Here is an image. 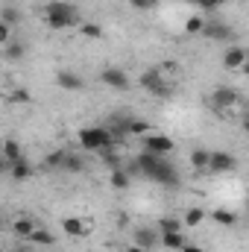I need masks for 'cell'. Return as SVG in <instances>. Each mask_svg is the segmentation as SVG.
Here are the masks:
<instances>
[{"label":"cell","instance_id":"obj_23","mask_svg":"<svg viewBox=\"0 0 249 252\" xmlns=\"http://www.w3.org/2000/svg\"><path fill=\"white\" fill-rule=\"evenodd\" d=\"M3 56H6L9 62H18V59H24V44H21V41H9V44L3 47Z\"/></svg>","mask_w":249,"mask_h":252},{"label":"cell","instance_id":"obj_28","mask_svg":"<svg viewBox=\"0 0 249 252\" xmlns=\"http://www.w3.org/2000/svg\"><path fill=\"white\" fill-rule=\"evenodd\" d=\"M202 30H205V21L202 18H187L185 32H202Z\"/></svg>","mask_w":249,"mask_h":252},{"label":"cell","instance_id":"obj_6","mask_svg":"<svg viewBox=\"0 0 249 252\" xmlns=\"http://www.w3.org/2000/svg\"><path fill=\"white\" fill-rule=\"evenodd\" d=\"M235 167H238V161H235L232 153H226V150H211L208 173H229V170H235Z\"/></svg>","mask_w":249,"mask_h":252},{"label":"cell","instance_id":"obj_31","mask_svg":"<svg viewBox=\"0 0 249 252\" xmlns=\"http://www.w3.org/2000/svg\"><path fill=\"white\" fill-rule=\"evenodd\" d=\"M15 21H18V12H15L12 6H6V9H3V24H9V27H12Z\"/></svg>","mask_w":249,"mask_h":252},{"label":"cell","instance_id":"obj_22","mask_svg":"<svg viewBox=\"0 0 249 252\" xmlns=\"http://www.w3.org/2000/svg\"><path fill=\"white\" fill-rule=\"evenodd\" d=\"M202 220H205V211H202V208H187V211H185V220H182V223H185L187 229H196Z\"/></svg>","mask_w":249,"mask_h":252},{"label":"cell","instance_id":"obj_19","mask_svg":"<svg viewBox=\"0 0 249 252\" xmlns=\"http://www.w3.org/2000/svg\"><path fill=\"white\" fill-rule=\"evenodd\" d=\"M211 220L217 223V226H235V211H229V208H214L211 211Z\"/></svg>","mask_w":249,"mask_h":252},{"label":"cell","instance_id":"obj_20","mask_svg":"<svg viewBox=\"0 0 249 252\" xmlns=\"http://www.w3.org/2000/svg\"><path fill=\"white\" fill-rule=\"evenodd\" d=\"M30 244H35V247H50V244H56V235L47 232V229H35V232L30 235Z\"/></svg>","mask_w":249,"mask_h":252},{"label":"cell","instance_id":"obj_36","mask_svg":"<svg viewBox=\"0 0 249 252\" xmlns=\"http://www.w3.org/2000/svg\"><path fill=\"white\" fill-rule=\"evenodd\" d=\"M244 73L249 76V56H247V62H244Z\"/></svg>","mask_w":249,"mask_h":252},{"label":"cell","instance_id":"obj_5","mask_svg":"<svg viewBox=\"0 0 249 252\" xmlns=\"http://www.w3.org/2000/svg\"><path fill=\"white\" fill-rule=\"evenodd\" d=\"M141 85L150 91V94H156V97H170V82L161 76V70H147V73H141Z\"/></svg>","mask_w":249,"mask_h":252},{"label":"cell","instance_id":"obj_32","mask_svg":"<svg viewBox=\"0 0 249 252\" xmlns=\"http://www.w3.org/2000/svg\"><path fill=\"white\" fill-rule=\"evenodd\" d=\"M129 3H132L135 9H153V6H156V0H129Z\"/></svg>","mask_w":249,"mask_h":252},{"label":"cell","instance_id":"obj_16","mask_svg":"<svg viewBox=\"0 0 249 252\" xmlns=\"http://www.w3.org/2000/svg\"><path fill=\"white\" fill-rule=\"evenodd\" d=\"M3 158H6V164H12V161L24 158V153H21V147H18V141H15V138H6V141H3Z\"/></svg>","mask_w":249,"mask_h":252},{"label":"cell","instance_id":"obj_12","mask_svg":"<svg viewBox=\"0 0 249 252\" xmlns=\"http://www.w3.org/2000/svg\"><path fill=\"white\" fill-rule=\"evenodd\" d=\"M56 85H59V88H67V91H79L85 82H82V76L73 73V70H59V73H56Z\"/></svg>","mask_w":249,"mask_h":252},{"label":"cell","instance_id":"obj_1","mask_svg":"<svg viewBox=\"0 0 249 252\" xmlns=\"http://www.w3.org/2000/svg\"><path fill=\"white\" fill-rule=\"evenodd\" d=\"M138 170L150 179V182H158V185H167V188H176L179 185V173L170 161H164V156H153V153H141L138 156Z\"/></svg>","mask_w":249,"mask_h":252},{"label":"cell","instance_id":"obj_21","mask_svg":"<svg viewBox=\"0 0 249 252\" xmlns=\"http://www.w3.org/2000/svg\"><path fill=\"white\" fill-rule=\"evenodd\" d=\"M202 35H208V38H229V35H232V30H229L226 24H205Z\"/></svg>","mask_w":249,"mask_h":252},{"label":"cell","instance_id":"obj_17","mask_svg":"<svg viewBox=\"0 0 249 252\" xmlns=\"http://www.w3.org/2000/svg\"><path fill=\"white\" fill-rule=\"evenodd\" d=\"M12 229H15V235H18V238L30 241V235L35 232V223H32L30 217H21V220H15V223H12Z\"/></svg>","mask_w":249,"mask_h":252},{"label":"cell","instance_id":"obj_35","mask_svg":"<svg viewBox=\"0 0 249 252\" xmlns=\"http://www.w3.org/2000/svg\"><path fill=\"white\" fill-rule=\"evenodd\" d=\"M182 252H205V250H199V247H190V244H187V247H185Z\"/></svg>","mask_w":249,"mask_h":252},{"label":"cell","instance_id":"obj_3","mask_svg":"<svg viewBox=\"0 0 249 252\" xmlns=\"http://www.w3.org/2000/svg\"><path fill=\"white\" fill-rule=\"evenodd\" d=\"M76 138L82 150H94V153H109L115 147V132L106 126H82Z\"/></svg>","mask_w":249,"mask_h":252},{"label":"cell","instance_id":"obj_33","mask_svg":"<svg viewBox=\"0 0 249 252\" xmlns=\"http://www.w3.org/2000/svg\"><path fill=\"white\" fill-rule=\"evenodd\" d=\"M220 3H226V0H199V6H202V9H217Z\"/></svg>","mask_w":249,"mask_h":252},{"label":"cell","instance_id":"obj_27","mask_svg":"<svg viewBox=\"0 0 249 252\" xmlns=\"http://www.w3.org/2000/svg\"><path fill=\"white\" fill-rule=\"evenodd\" d=\"M62 167H64V170H70V173H82V167H85V164H82L76 156H70V153H67V156H64V164H62Z\"/></svg>","mask_w":249,"mask_h":252},{"label":"cell","instance_id":"obj_7","mask_svg":"<svg viewBox=\"0 0 249 252\" xmlns=\"http://www.w3.org/2000/svg\"><path fill=\"white\" fill-rule=\"evenodd\" d=\"M100 82H103V85H109V88H118V91H126V88L132 85L129 73L121 70V67H106V70L100 73Z\"/></svg>","mask_w":249,"mask_h":252},{"label":"cell","instance_id":"obj_34","mask_svg":"<svg viewBox=\"0 0 249 252\" xmlns=\"http://www.w3.org/2000/svg\"><path fill=\"white\" fill-rule=\"evenodd\" d=\"M124 252H147V250H144V247H141V244H129V247H126Z\"/></svg>","mask_w":249,"mask_h":252},{"label":"cell","instance_id":"obj_26","mask_svg":"<svg viewBox=\"0 0 249 252\" xmlns=\"http://www.w3.org/2000/svg\"><path fill=\"white\" fill-rule=\"evenodd\" d=\"M79 32H82L85 38H103V27H100V24H82Z\"/></svg>","mask_w":249,"mask_h":252},{"label":"cell","instance_id":"obj_14","mask_svg":"<svg viewBox=\"0 0 249 252\" xmlns=\"http://www.w3.org/2000/svg\"><path fill=\"white\" fill-rule=\"evenodd\" d=\"M161 247H164V250L182 252L187 244H185V238H182V232H161Z\"/></svg>","mask_w":249,"mask_h":252},{"label":"cell","instance_id":"obj_8","mask_svg":"<svg viewBox=\"0 0 249 252\" xmlns=\"http://www.w3.org/2000/svg\"><path fill=\"white\" fill-rule=\"evenodd\" d=\"M173 147H176V144H173L170 135H147V138H144V150L153 153V156H167Z\"/></svg>","mask_w":249,"mask_h":252},{"label":"cell","instance_id":"obj_29","mask_svg":"<svg viewBox=\"0 0 249 252\" xmlns=\"http://www.w3.org/2000/svg\"><path fill=\"white\" fill-rule=\"evenodd\" d=\"M9 103H30V91H24V88L12 91V94H9Z\"/></svg>","mask_w":249,"mask_h":252},{"label":"cell","instance_id":"obj_37","mask_svg":"<svg viewBox=\"0 0 249 252\" xmlns=\"http://www.w3.org/2000/svg\"><path fill=\"white\" fill-rule=\"evenodd\" d=\"M244 129H247V135H249V121H247V124H244Z\"/></svg>","mask_w":249,"mask_h":252},{"label":"cell","instance_id":"obj_13","mask_svg":"<svg viewBox=\"0 0 249 252\" xmlns=\"http://www.w3.org/2000/svg\"><path fill=\"white\" fill-rule=\"evenodd\" d=\"M135 244H141L144 250H153V247L161 244V235L153 232V229H138V232H135Z\"/></svg>","mask_w":249,"mask_h":252},{"label":"cell","instance_id":"obj_10","mask_svg":"<svg viewBox=\"0 0 249 252\" xmlns=\"http://www.w3.org/2000/svg\"><path fill=\"white\" fill-rule=\"evenodd\" d=\"M247 56H249V50H244V47H229L226 56H223V64H226L229 70H244Z\"/></svg>","mask_w":249,"mask_h":252},{"label":"cell","instance_id":"obj_2","mask_svg":"<svg viewBox=\"0 0 249 252\" xmlns=\"http://www.w3.org/2000/svg\"><path fill=\"white\" fill-rule=\"evenodd\" d=\"M44 24L50 30H70V27H82L79 24V9L73 3L64 0H50L44 6Z\"/></svg>","mask_w":249,"mask_h":252},{"label":"cell","instance_id":"obj_18","mask_svg":"<svg viewBox=\"0 0 249 252\" xmlns=\"http://www.w3.org/2000/svg\"><path fill=\"white\" fill-rule=\"evenodd\" d=\"M109 185H112L115 190H126L129 188V173L121 170V167H115V170L109 173Z\"/></svg>","mask_w":249,"mask_h":252},{"label":"cell","instance_id":"obj_9","mask_svg":"<svg viewBox=\"0 0 249 252\" xmlns=\"http://www.w3.org/2000/svg\"><path fill=\"white\" fill-rule=\"evenodd\" d=\"M62 229L70 235V238H82V235H88V232H91V223H88L85 217H64Z\"/></svg>","mask_w":249,"mask_h":252},{"label":"cell","instance_id":"obj_25","mask_svg":"<svg viewBox=\"0 0 249 252\" xmlns=\"http://www.w3.org/2000/svg\"><path fill=\"white\" fill-rule=\"evenodd\" d=\"M158 232H182V220H176V217H161V220H158Z\"/></svg>","mask_w":249,"mask_h":252},{"label":"cell","instance_id":"obj_11","mask_svg":"<svg viewBox=\"0 0 249 252\" xmlns=\"http://www.w3.org/2000/svg\"><path fill=\"white\" fill-rule=\"evenodd\" d=\"M6 170H9V176L15 179V182H21V179H30L32 176V164L27 161V158H18V161H12V164H3Z\"/></svg>","mask_w":249,"mask_h":252},{"label":"cell","instance_id":"obj_4","mask_svg":"<svg viewBox=\"0 0 249 252\" xmlns=\"http://www.w3.org/2000/svg\"><path fill=\"white\" fill-rule=\"evenodd\" d=\"M211 106L220 112V115H235L241 109V94L235 88H217L211 94Z\"/></svg>","mask_w":249,"mask_h":252},{"label":"cell","instance_id":"obj_15","mask_svg":"<svg viewBox=\"0 0 249 252\" xmlns=\"http://www.w3.org/2000/svg\"><path fill=\"white\" fill-rule=\"evenodd\" d=\"M190 164H193V170H208V164H211V150L196 147V150L190 153Z\"/></svg>","mask_w":249,"mask_h":252},{"label":"cell","instance_id":"obj_24","mask_svg":"<svg viewBox=\"0 0 249 252\" xmlns=\"http://www.w3.org/2000/svg\"><path fill=\"white\" fill-rule=\"evenodd\" d=\"M124 129L129 132V135H150L153 126L147 124V121H129V124H124Z\"/></svg>","mask_w":249,"mask_h":252},{"label":"cell","instance_id":"obj_30","mask_svg":"<svg viewBox=\"0 0 249 252\" xmlns=\"http://www.w3.org/2000/svg\"><path fill=\"white\" fill-rule=\"evenodd\" d=\"M9 41H12V27H9V24H0V44L6 47Z\"/></svg>","mask_w":249,"mask_h":252}]
</instances>
